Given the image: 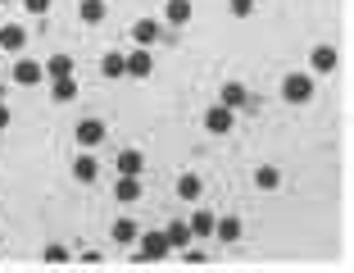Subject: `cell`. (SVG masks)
Listing matches in <instances>:
<instances>
[{
    "instance_id": "1",
    "label": "cell",
    "mask_w": 354,
    "mask_h": 273,
    "mask_svg": "<svg viewBox=\"0 0 354 273\" xmlns=\"http://www.w3.org/2000/svg\"><path fill=\"white\" fill-rule=\"evenodd\" d=\"M136 242H141V255H132L136 264H159V260H168V255H173V246H168L164 232H141Z\"/></svg>"
},
{
    "instance_id": "2",
    "label": "cell",
    "mask_w": 354,
    "mask_h": 273,
    "mask_svg": "<svg viewBox=\"0 0 354 273\" xmlns=\"http://www.w3.org/2000/svg\"><path fill=\"white\" fill-rule=\"evenodd\" d=\"M281 96L291 105H309L313 100V73H286L281 78Z\"/></svg>"
},
{
    "instance_id": "3",
    "label": "cell",
    "mask_w": 354,
    "mask_h": 273,
    "mask_svg": "<svg viewBox=\"0 0 354 273\" xmlns=\"http://www.w3.org/2000/svg\"><path fill=\"white\" fill-rule=\"evenodd\" d=\"M218 105H227V109H259V100H254L250 91L241 82H223V91H218Z\"/></svg>"
},
{
    "instance_id": "4",
    "label": "cell",
    "mask_w": 354,
    "mask_h": 273,
    "mask_svg": "<svg viewBox=\"0 0 354 273\" xmlns=\"http://www.w3.org/2000/svg\"><path fill=\"white\" fill-rule=\"evenodd\" d=\"M114 168H118V173L141 178V173H146V150H141V146H123V150H118V159H114Z\"/></svg>"
},
{
    "instance_id": "5",
    "label": "cell",
    "mask_w": 354,
    "mask_h": 273,
    "mask_svg": "<svg viewBox=\"0 0 354 273\" xmlns=\"http://www.w3.org/2000/svg\"><path fill=\"white\" fill-rule=\"evenodd\" d=\"M214 237H218L223 246L241 242V237H245V223H241V214H223V219H214Z\"/></svg>"
},
{
    "instance_id": "6",
    "label": "cell",
    "mask_w": 354,
    "mask_h": 273,
    "mask_svg": "<svg viewBox=\"0 0 354 273\" xmlns=\"http://www.w3.org/2000/svg\"><path fill=\"white\" fill-rule=\"evenodd\" d=\"M232 123H236V109H227V105L205 109V127H209L214 136H227V132H232Z\"/></svg>"
},
{
    "instance_id": "7",
    "label": "cell",
    "mask_w": 354,
    "mask_h": 273,
    "mask_svg": "<svg viewBox=\"0 0 354 273\" xmlns=\"http://www.w3.org/2000/svg\"><path fill=\"white\" fill-rule=\"evenodd\" d=\"M23 46H28V28H19V23H0V51L23 55Z\"/></svg>"
},
{
    "instance_id": "8",
    "label": "cell",
    "mask_w": 354,
    "mask_h": 273,
    "mask_svg": "<svg viewBox=\"0 0 354 273\" xmlns=\"http://www.w3.org/2000/svg\"><path fill=\"white\" fill-rule=\"evenodd\" d=\"M336 64H341L336 46H313V51H309V73H332Z\"/></svg>"
},
{
    "instance_id": "9",
    "label": "cell",
    "mask_w": 354,
    "mask_h": 273,
    "mask_svg": "<svg viewBox=\"0 0 354 273\" xmlns=\"http://www.w3.org/2000/svg\"><path fill=\"white\" fill-rule=\"evenodd\" d=\"M159 37H164V28H159L155 19H136V23H132V42L141 46V51H150Z\"/></svg>"
},
{
    "instance_id": "10",
    "label": "cell",
    "mask_w": 354,
    "mask_h": 273,
    "mask_svg": "<svg viewBox=\"0 0 354 273\" xmlns=\"http://www.w3.org/2000/svg\"><path fill=\"white\" fill-rule=\"evenodd\" d=\"M164 237H168V246H173V251H187V246L196 242V232H191L187 219H173V223L164 228Z\"/></svg>"
},
{
    "instance_id": "11",
    "label": "cell",
    "mask_w": 354,
    "mask_h": 273,
    "mask_svg": "<svg viewBox=\"0 0 354 273\" xmlns=\"http://www.w3.org/2000/svg\"><path fill=\"white\" fill-rule=\"evenodd\" d=\"M104 136H109V127H104L100 118H82V123H77V146H100Z\"/></svg>"
},
{
    "instance_id": "12",
    "label": "cell",
    "mask_w": 354,
    "mask_h": 273,
    "mask_svg": "<svg viewBox=\"0 0 354 273\" xmlns=\"http://www.w3.org/2000/svg\"><path fill=\"white\" fill-rule=\"evenodd\" d=\"M46 78V64H37V60H19L14 64V82L19 87H37Z\"/></svg>"
},
{
    "instance_id": "13",
    "label": "cell",
    "mask_w": 354,
    "mask_h": 273,
    "mask_svg": "<svg viewBox=\"0 0 354 273\" xmlns=\"http://www.w3.org/2000/svg\"><path fill=\"white\" fill-rule=\"evenodd\" d=\"M141 178H132V173H118V182H114V196L123 200V205H136V200H141Z\"/></svg>"
},
{
    "instance_id": "14",
    "label": "cell",
    "mask_w": 354,
    "mask_h": 273,
    "mask_svg": "<svg viewBox=\"0 0 354 273\" xmlns=\"http://www.w3.org/2000/svg\"><path fill=\"white\" fill-rule=\"evenodd\" d=\"M155 73V64H150V51H141L136 46L132 55H127V78H150Z\"/></svg>"
},
{
    "instance_id": "15",
    "label": "cell",
    "mask_w": 354,
    "mask_h": 273,
    "mask_svg": "<svg viewBox=\"0 0 354 273\" xmlns=\"http://www.w3.org/2000/svg\"><path fill=\"white\" fill-rule=\"evenodd\" d=\"M191 14H196V10H191V0H168V5H164V19L173 23V28H187Z\"/></svg>"
},
{
    "instance_id": "16",
    "label": "cell",
    "mask_w": 354,
    "mask_h": 273,
    "mask_svg": "<svg viewBox=\"0 0 354 273\" xmlns=\"http://www.w3.org/2000/svg\"><path fill=\"white\" fill-rule=\"evenodd\" d=\"M73 178L77 182H95V178H100V159H95V155H77L73 159Z\"/></svg>"
},
{
    "instance_id": "17",
    "label": "cell",
    "mask_w": 354,
    "mask_h": 273,
    "mask_svg": "<svg viewBox=\"0 0 354 273\" xmlns=\"http://www.w3.org/2000/svg\"><path fill=\"white\" fill-rule=\"evenodd\" d=\"M254 187H259V191H277L281 187V168L277 164H259V168H254Z\"/></svg>"
},
{
    "instance_id": "18",
    "label": "cell",
    "mask_w": 354,
    "mask_h": 273,
    "mask_svg": "<svg viewBox=\"0 0 354 273\" xmlns=\"http://www.w3.org/2000/svg\"><path fill=\"white\" fill-rule=\"evenodd\" d=\"M100 73H104V78H127V55H123V51H109V55L100 60Z\"/></svg>"
},
{
    "instance_id": "19",
    "label": "cell",
    "mask_w": 354,
    "mask_h": 273,
    "mask_svg": "<svg viewBox=\"0 0 354 273\" xmlns=\"http://www.w3.org/2000/svg\"><path fill=\"white\" fill-rule=\"evenodd\" d=\"M46 78H73V55H50V60H46Z\"/></svg>"
},
{
    "instance_id": "20",
    "label": "cell",
    "mask_w": 354,
    "mask_h": 273,
    "mask_svg": "<svg viewBox=\"0 0 354 273\" xmlns=\"http://www.w3.org/2000/svg\"><path fill=\"white\" fill-rule=\"evenodd\" d=\"M50 96L59 100V105H73V100H77V78H55Z\"/></svg>"
},
{
    "instance_id": "21",
    "label": "cell",
    "mask_w": 354,
    "mask_h": 273,
    "mask_svg": "<svg viewBox=\"0 0 354 273\" xmlns=\"http://www.w3.org/2000/svg\"><path fill=\"white\" fill-rule=\"evenodd\" d=\"M177 196L182 200H200L205 196V182H200L196 173H182V178H177Z\"/></svg>"
},
{
    "instance_id": "22",
    "label": "cell",
    "mask_w": 354,
    "mask_h": 273,
    "mask_svg": "<svg viewBox=\"0 0 354 273\" xmlns=\"http://www.w3.org/2000/svg\"><path fill=\"white\" fill-rule=\"evenodd\" d=\"M136 237H141V223H136V219H118L114 223V242L118 246H132Z\"/></svg>"
},
{
    "instance_id": "23",
    "label": "cell",
    "mask_w": 354,
    "mask_h": 273,
    "mask_svg": "<svg viewBox=\"0 0 354 273\" xmlns=\"http://www.w3.org/2000/svg\"><path fill=\"white\" fill-rule=\"evenodd\" d=\"M77 14H82V23H104V14H109V5H104V0H82V5H77Z\"/></svg>"
},
{
    "instance_id": "24",
    "label": "cell",
    "mask_w": 354,
    "mask_h": 273,
    "mask_svg": "<svg viewBox=\"0 0 354 273\" xmlns=\"http://www.w3.org/2000/svg\"><path fill=\"white\" fill-rule=\"evenodd\" d=\"M214 219H218V214H209V210H196L191 214V232H196V237H214Z\"/></svg>"
},
{
    "instance_id": "25",
    "label": "cell",
    "mask_w": 354,
    "mask_h": 273,
    "mask_svg": "<svg viewBox=\"0 0 354 273\" xmlns=\"http://www.w3.org/2000/svg\"><path fill=\"white\" fill-rule=\"evenodd\" d=\"M41 260H46V264H55V269H59V264H68V260H73V251H68V246H64V242H46Z\"/></svg>"
},
{
    "instance_id": "26",
    "label": "cell",
    "mask_w": 354,
    "mask_h": 273,
    "mask_svg": "<svg viewBox=\"0 0 354 273\" xmlns=\"http://www.w3.org/2000/svg\"><path fill=\"white\" fill-rule=\"evenodd\" d=\"M227 10L236 14V19H250V14H254V0H227Z\"/></svg>"
},
{
    "instance_id": "27",
    "label": "cell",
    "mask_w": 354,
    "mask_h": 273,
    "mask_svg": "<svg viewBox=\"0 0 354 273\" xmlns=\"http://www.w3.org/2000/svg\"><path fill=\"white\" fill-rule=\"evenodd\" d=\"M23 10H28V14H37V19H41V14H50V0H23Z\"/></svg>"
},
{
    "instance_id": "28",
    "label": "cell",
    "mask_w": 354,
    "mask_h": 273,
    "mask_svg": "<svg viewBox=\"0 0 354 273\" xmlns=\"http://www.w3.org/2000/svg\"><path fill=\"white\" fill-rule=\"evenodd\" d=\"M182 260H187V264H205V260H209V255H205V251H200V246H187V251H182Z\"/></svg>"
},
{
    "instance_id": "29",
    "label": "cell",
    "mask_w": 354,
    "mask_h": 273,
    "mask_svg": "<svg viewBox=\"0 0 354 273\" xmlns=\"http://www.w3.org/2000/svg\"><path fill=\"white\" fill-rule=\"evenodd\" d=\"M10 127V109H5V100H0V132Z\"/></svg>"
},
{
    "instance_id": "30",
    "label": "cell",
    "mask_w": 354,
    "mask_h": 273,
    "mask_svg": "<svg viewBox=\"0 0 354 273\" xmlns=\"http://www.w3.org/2000/svg\"><path fill=\"white\" fill-rule=\"evenodd\" d=\"M0 100H5V82H0Z\"/></svg>"
},
{
    "instance_id": "31",
    "label": "cell",
    "mask_w": 354,
    "mask_h": 273,
    "mask_svg": "<svg viewBox=\"0 0 354 273\" xmlns=\"http://www.w3.org/2000/svg\"><path fill=\"white\" fill-rule=\"evenodd\" d=\"M0 5H10V0H0Z\"/></svg>"
}]
</instances>
